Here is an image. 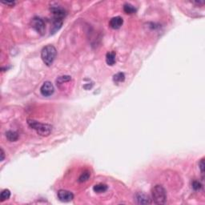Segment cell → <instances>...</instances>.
I'll use <instances>...</instances> for the list:
<instances>
[{"label":"cell","mask_w":205,"mask_h":205,"mask_svg":"<svg viewBox=\"0 0 205 205\" xmlns=\"http://www.w3.org/2000/svg\"><path fill=\"white\" fill-rule=\"evenodd\" d=\"M4 151H3V150H2V148H1V161H2V160H4L5 158V155H4Z\"/></svg>","instance_id":"44dd1931"},{"label":"cell","mask_w":205,"mask_h":205,"mask_svg":"<svg viewBox=\"0 0 205 205\" xmlns=\"http://www.w3.org/2000/svg\"><path fill=\"white\" fill-rule=\"evenodd\" d=\"M90 176H91V173L89 172V171H86L83 172L82 174L80 175V178H79V182H80V183H83V182L87 181L89 179V178H90Z\"/></svg>","instance_id":"2e32d148"},{"label":"cell","mask_w":205,"mask_h":205,"mask_svg":"<svg viewBox=\"0 0 205 205\" xmlns=\"http://www.w3.org/2000/svg\"><path fill=\"white\" fill-rule=\"evenodd\" d=\"M204 166H205L204 159L203 158L202 160H200V163H199V168H200V169L201 174H202L203 177V174H204Z\"/></svg>","instance_id":"d6986e66"},{"label":"cell","mask_w":205,"mask_h":205,"mask_svg":"<svg viewBox=\"0 0 205 205\" xmlns=\"http://www.w3.org/2000/svg\"><path fill=\"white\" fill-rule=\"evenodd\" d=\"M123 18L120 17V16H115V17H113L112 19L110 20L109 25H110V27L111 28L119 29L120 28L121 26L123 25Z\"/></svg>","instance_id":"9c48e42d"},{"label":"cell","mask_w":205,"mask_h":205,"mask_svg":"<svg viewBox=\"0 0 205 205\" xmlns=\"http://www.w3.org/2000/svg\"><path fill=\"white\" fill-rule=\"evenodd\" d=\"M151 196L156 204H164L167 201V192L161 185H156L151 190Z\"/></svg>","instance_id":"3957f363"},{"label":"cell","mask_w":205,"mask_h":205,"mask_svg":"<svg viewBox=\"0 0 205 205\" xmlns=\"http://www.w3.org/2000/svg\"><path fill=\"white\" fill-rule=\"evenodd\" d=\"M70 80H71V76H60V77H58L56 80L57 85H60V84H62V83H63L69 82Z\"/></svg>","instance_id":"e0dca14e"},{"label":"cell","mask_w":205,"mask_h":205,"mask_svg":"<svg viewBox=\"0 0 205 205\" xmlns=\"http://www.w3.org/2000/svg\"><path fill=\"white\" fill-rule=\"evenodd\" d=\"M50 11H51L52 15H53V19L55 20L63 21V19H64L66 15H67V11H65L63 7H59V6L51 7L50 8Z\"/></svg>","instance_id":"277c9868"},{"label":"cell","mask_w":205,"mask_h":205,"mask_svg":"<svg viewBox=\"0 0 205 205\" xmlns=\"http://www.w3.org/2000/svg\"><path fill=\"white\" fill-rule=\"evenodd\" d=\"M3 4L6 5H9V6H14L15 5V2H2Z\"/></svg>","instance_id":"ffe728a7"},{"label":"cell","mask_w":205,"mask_h":205,"mask_svg":"<svg viewBox=\"0 0 205 205\" xmlns=\"http://www.w3.org/2000/svg\"><path fill=\"white\" fill-rule=\"evenodd\" d=\"M6 137L8 140L10 142H15V141H17L18 139H19V135L16 132H14V131H8V132H6Z\"/></svg>","instance_id":"8fae6325"},{"label":"cell","mask_w":205,"mask_h":205,"mask_svg":"<svg viewBox=\"0 0 205 205\" xmlns=\"http://www.w3.org/2000/svg\"><path fill=\"white\" fill-rule=\"evenodd\" d=\"M123 11L126 14L128 15H132L136 12V8L133 5L130 4V3H125L123 5Z\"/></svg>","instance_id":"4fadbf2b"},{"label":"cell","mask_w":205,"mask_h":205,"mask_svg":"<svg viewBox=\"0 0 205 205\" xmlns=\"http://www.w3.org/2000/svg\"><path fill=\"white\" fill-rule=\"evenodd\" d=\"M115 57H116V54L114 51L108 52L106 55V62L108 65L109 66H113L115 63Z\"/></svg>","instance_id":"30bf717a"},{"label":"cell","mask_w":205,"mask_h":205,"mask_svg":"<svg viewBox=\"0 0 205 205\" xmlns=\"http://www.w3.org/2000/svg\"><path fill=\"white\" fill-rule=\"evenodd\" d=\"M31 26L37 32L40 34V35H43L46 30L45 23L43 20L41 18L39 17H35L31 21Z\"/></svg>","instance_id":"5b68a950"},{"label":"cell","mask_w":205,"mask_h":205,"mask_svg":"<svg viewBox=\"0 0 205 205\" xmlns=\"http://www.w3.org/2000/svg\"><path fill=\"white\" fill-rule=\"evenodd\" d=\"M136 200L139 204H147L151 203V200L148 197V196L145 195L144 193L139 192L136 195Z\"/></svg>","instance_id":"ba28073f"},{"label":"cell","mask_w":205,"mask_h":205,"mask_svg":"<svg viewBox=\"0 0 205 205\" xmlns=\"http://www.w3.org/2000/svg\"><path fill=\"white\" fill-rule=\"evenodd\" d=\"M192 187L195 191H200L203 186H202L200 182H199L198 180H194V181L192 182Z\"/></svg>","instance_id":"ac0fdd59"},{"label":"cell","mask_w":205,"mask_h":205,"mask_svg":"<svg viewBox=\"0 0 205 205\" xmlns=\"http://www.w3.org/2000/svg\"><path fill=\"white\" fill-rule=\"evenodd\" d=\"M55 88L51 83L49 81L44 82L40 87V92L43 96H51L54 93Z\"/></svg>","instance_id":"8992f818"},{"label":"cell","mask_w":205,"mask_h":205,"mask_svg":"<svg viewBox=\"0 0 205 205\" xmlns=\"http://www.w3.org/2000/svg\"><path fill=\"white\" fill-rule=\"evenodd\" d=\"M27 124L32 129L35 130L37 133L41 136H49L52 131V127L50 124L41 123L38 122V121L34 120V119H28L27 120Z\"/></svg>","instance_id":"6da1fadb"},{"label":"cell","mask_w":205,"mask_h":205,"mask_svg":"<svg viewBox=\"0 0 205 205\" xmlns=\"http://www.w3.org/2000/svg\"><path fill=\"white\" fill-rule=\"evenodd\" d=\"M108 186L104 184H95L94 187H93V190L94 192H96V193H103V192H105L108 190Z\"/></svg>","instance_id":"7c38bea8"},{"label":"cell","mask_w":205,"mask_h":205,"mask_svg":"<svg viewBox=\"0 0 205 205\" xmlns=\"http://www.w3.org/2000/svg\"><path fill=\"white\" fill-rule=\"evenodd\" d=\"M125 80V75L123 72H119L113 76V81L116 83H123Z\"/></svg>","instance_id":"5bb4252c"},{"label":"cell","mask_w":205,"mask_h":205,"mask_svg":"<svg viewBox=\"0 0 205 205\" xmlns=\"http://www.w3.org/2000/svg\"><path fill=\"white\" fill-rule=\"evenodd\" d=\"M11 197V192L8 189H4L2 190L0 195V201L3 202V201L7 200L9 198Z\"/></svg>","instance_id":"9a60e30c"},{"label":"cell","mask_w":205,"mask_h":205,"mask_svg":"<svg viewBox=\"0 0 205 205\" xmlns=\"http://www.w3.org/2000/svg\"><path fill=\"white\" fill-rule=\"evenodd\" d=\"M57 51L54 46L48 45L43 48L41 51V58L43 63L47 66H51L55 59Z\"/></svg>","instance_id":"7a4b0ae2"},{"label":"cell","mask_w":205,"mask_h":205,"mask_svg":"<svg viewBox=\"0 0 205 205\" xmlns=\"http://www.w3.org/2000/svg\"><path fill=\"white\" fill-rule=\"evenodd\" d=\"M58 200L62 202H70L74 199V195L72 192L67 190H59L57 193Z\"/></svg>","instance_id":"52a82bcc"}]
</instances>
